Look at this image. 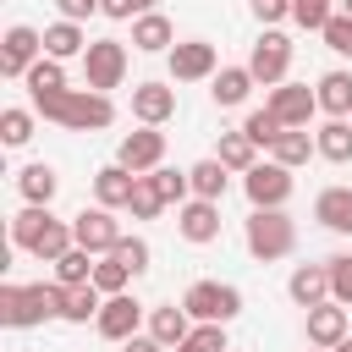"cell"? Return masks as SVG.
<instances>
[{
  "label": "cell",
  "instance_id": "cell-1",
  "mask_svg": "<svg viewBox=\"0 0 352 352\" xmlns=\"http://www.w3.org/2000/svg\"><path fill=\"white\" fill-rule=\"evenodd\" d=\"M33 110L66 132H104L116 121V104L110 94H94V88H55V94H38Z\"/></svg>",
  "mask_w": 352,
  "mask_h": 352
},
{
  "label": "cell",
  "instance_id": "cell-2",
  "mask_svg": "<svg viewBox=\"0 0 352 352\" xmlns=\"http://www.w3.org/2000/svg\"><path fill=\"white\" fill-rule=\"evenodd\" d=\"M60 308H66V286L60 280H33V286L6 280L0 286V324H11V330H33L44 319H60Z\"/></svg>",
  "mask_w": 352,
  "mask_h": 352
},
{
  "label": "cell",
  "instance_id": "cell-3",
  "mask_svg": "<svg viewBox=\"0 0 352 352\" xmlns=\"http://www.w3.org/2000/svg\"><path fill=\"white\" fill-rule=\"evenodd\" d=\"M242 242H248V253L258 264H275V258H286L297 248V226H292L286 209H253L242 220Z\"/></svg>",
  "mask_w": 352,
  "mask_h": 352
},
{
  "label": "cell",
  "instance_id": "cell-4",
  "mask_svg": "<svg viewBox=\"0 0 352 352\" xmlns=\"http://www.w3.org/2000/svg\"><path fill=\"white\" fill-rule=\"evenodd\" d=\"M182 308L192 314V324H231L242 314V292L231 280H192L182 292Z\"/></svg>",
  "mask_w": 352,
  "mask_h": 352
},
{
  "label": "cell",
  "instance_id": "cell-5",
  "mask_svg": "<svg viewBox=\"0 0 352 352\" xmlns=\"http://www.w3.org/2000/svg\"><path fill=\"white\" fill-rule=\"evenodd\" d=\"M248 72H253V82L280 88L286 72H292V38H286L280 28H264V33L253 38V50H248Z\"/></svg>",
  "mask_w": 352,
  "mask_h": 352
},
{
  "label": "cell",
  "instance_id": "cell-6",
  "mask_svg": "<svg viewBox=\"0 0 352 352\" xmlns=\"http://www.w3.org/2000/svg\"><path fill=\"white\" fill-rule=\"evenodd\" d=\"M126 82V44L121 38H94L88 55H82V88L94 94H110Z\"/></svg>",
  "mask_w": 352,
  "mask_h": 352
},
{
  "label": "cell",
  "instance_id": "cell-7",
  "mask_svg": "<svg viewBox=\"0 0 352 352\" xmlns=\"http://www.w3.org/2000/svg\"><path fill=\"white\" fill-rule=\"evenodd\" d=\"M72 236H77V248H88L94 258H104V253H116V242H121L126 231H121L116 209L94 204V209H77V214H72Z\"/></svg>",
  "mask_w": 352,
  "mask_h": 352
},
{
  "label": "cell",
  "instance_id": "cell-8",
  "mask_svg": "<svg viewBox=\"0 0 352 352\" xmlns=\"http://www.w3.org/2000/svg\"><path fill=\"white\" fill-rule=\"evenodd\" d=\"M38 60H44V33L28 22H11L0 38V77H28Z\"/></svg>",
  "mask_w": 352,
  "mask_h": 352
},
{
  "label": "cell",
  "instance_id": "cell-9",
  "mask_svg": "<svg viewBox=\"0 0 352 352\" xmlns=\"http://www.w3.org/2000/svg\"><path fill=\"white\" fill-rule=\"evenodd\" d=\"M242 192H248L253 209H286V198H292V170L275 165V160H258V165L242 176Z\"/></svg>",
  "mask_w": 352,
  "mask_h": 352
},
{
  "label": "cell",
  "instance_id": "cell-10",
  "mask_svg": "<svg viewBox=\"0 0 352 352\" xmlns=\"http://www.w3.org/2000/svg\"><path fill=\"white\" fill-rule=\"evenodd\" d=\"M165 60H170V82H204L220 72V50L209 38H176V50Z\"/></svg>",
  "mask_w": 352,
  "mask_h": 352
},
{
  "label": "cell",
  "instance_id": "cell-11",
  "mask_svg": "<svg viewBox=\"0 0 352 352\" xmlns=\"http://www.w3.org/2000/svg\"><path fill=\"white\" fill-rule=\"evenodd\" d=\"M116 165H126L132 176L160 170V165H165V132H160V126H138V132H126V138L116 143Z\"/></svg>",
  "mask_w": 352,
  "mask_h": 352
},
{
  "label": "cell",
  "instance_id": "cell-12",
  "mask_svg": "<svg viewBox=\"0 0 352 352\" xmlns=\"http://www.w3.org/2000/svg\"><path fill=\"white\" fill-rule=\"evenodd\" d=\"M143 319H148V308H143V302H138L132 292H116V297H104V308H99L94 330H99L104 341H132Z\"/></svg>",
  "mask_w": 352,
  "mask_h": 352
},
{
  "label": "cell",
  "instance_id": "cell-13",
  "mask_svg": "<svg viewBox=\"0 0 352 352\" xmlns=\"http://www.w3.org/2000/svg\"><path fill=\"white\" fill-rule=\"evenodd\" d=\"M264 104L280 116V126H308V121L319 116V94H314L308 82H280V88H270Z\"/></svg>",
  "mask_w": 352,
  "mask_h": 352
},
{
  "label": "cell",
  "instance_id": "cell-14",
  "mask_svg": "<svg viewBox=\"0 0 352 352\" xmlns=\"http://www.w3.org/2000/svg\"><path fill=\"white\" fill-rule=\"evenodd\" d=\"M176 231H182V242L209 248V242L220 236V204H209V198H187V204L176 209Z\"/></svg>",
  "mask_w": 352,
  "mask_h": 352
},
{
  "label": "cell",
  "instance_id": "cell-15",
  "mask_svg": "<svg viewBox=\"0 0 352 352\" xmlns=\"http://www.w3.org/2000/svg\"><path fill=\"white\" fill-rule=\"evenodd\" d=\"M132 116H138V126H165L170 116H176V88L170 82H138L132 88Z\"/></svg>",
  "mask_w": 352,
  "mask_h": 352
},
{
  "label": "cell",
  "instance_id": "cell-16",
  "mask_svg": "<svg viewBox=\"0 0 352 352\" xmlns=\"http://www.w3.org/2000/svg\"><path fill=\"white\" fill-rule=\"evenodd\" d=\"M302 330H308V346L336 352V346L346 341V308H341V302H319V308L302 314Z\"/></svg>",
  "mask_w": 352,
  "mask_h": 352
},
{
  "label": "cell",
  "instance_id": "cell-17",
  "mask_svg": "<svg viewBox=\"0 0 352 352\" xmlns=\"http://www.w3.org/2000/svg\"><path fill=\"white\" fill-rule=\"evenodd\" d=\"M314 94H319V110H324L330 121H352V72H346V66H330V72L314 82Z\"/></svg>",
  "mask_w": 352,
  "mask_h": 352
},
{
  "label": "cell",
  "instance_id": "cell-18",
  "mask_svg": "<svg viewBox=\"0 0 352 352\" xmlns=\"http://www.w3.org/2000/svg\"><path fill=\"white\" fill-rule=\"evenodd\" d=\"M258 82H253V72H248V60L242 66H220L214 77H209V99L220 104V110H236V104H248V94H253Z\"/></svg>",
  "mask_w": 352,
  "mask_h": 352
},
{
  "label": "cell",
  "instance_id": "cell-19",
  "mask_svg": "<svg viewBox=\"0 0 352 352\" xmlns=\"http://www.w3.org/2000/svg\"><path fill=\"white\" fill-rule=\"evenodd\" d=\"M132 192H138V176H132L126 165H99V170H94V204H104V209H126Z\"/></svg>",
  "mask_w": 352,
  "mask_h": 352
},
{
  "label": "cell",
  "instance_id": "cell-20",
  "mask_svg": "<svg viewBox=\"0 0 352 352\" xmlns=\"http://www.w3.org/2000/svg\"><path fill=\"white\" fill-rule=\"evenodd\" d=\"M286 292H292V302L308 314V308L330 302V270H324V264H297L292 280H286Z\"/></svg>",
  "mask_w": 352,
  "mask_h": 352
},
{
  "label": "cell",
  "instance_id": "cell-21",
  "mask_svg": "<svg viewBox=\"0 0 352 352\" xmlns=\"http://www.w3.org/2000/svg\"><path fill=\"white\" fill-rule=\"evenodd\" d=\"M148 336L176 352V346L192 336V314H187L182 302H160V308H148Z\"/></svg>",
  "mask_w": 352,
  "mask_h": 352
},
{
  "label": "cell",
  "instance_id": "cell-22",
  "mask_svg": "<svg viewBox=\"0 0 352 352\" xmlns=\"http://www.w3.org/2000/svg\"><path fill=\"white\" fill-rule=\"evenodd\" d=\"M132 50H143V55H170V50H176V28H170V16H165V11L138 16V22H132Z\"/></svg>",
  "mask_w": 352,
  "mask_h": 352
},
{
  "label": "cell",
  "instance_id": "cell-23",
  "mask_svg": "<svg viewBox=\"0 0 352 352\" xmlns=\"http://www.w3.org/2000/svg\"><path fill=\"white\" fill-rule=\"evenodd\" d=\"M88 44H94V38L82 33V22H66V16H60V22L44 28V55H50V60H82Z\"/></svg>",
  "mask_w": 352,
  "mask_h": 352
},
{
  "label": "cell",
  "instance_id": "cell-24",
  "mask_svg": "<svg viewBox=\"0 0 352 352\" xmlns=\"http://www.w3.org/2000/svg\"><path fill=\"white\" fill-rule=\"evenodd\" d=\"M16 192H22V204H38V209H50V204H55V192H60V176H55V165H44V160L22 165V170H16Z\"/></svg>",
  "mask_w": 352,
  "mask_h": 352
},
{
  "label": "cell",
  "instance_id": "cell-25",
  "mask_svg": "<svg viewBox=\"0 0 352 352\" xmlns=\"http://www.w3.org/2000/svg\"><path fill=\"white\" fill-rule=\"evenodd\" d=\"M314 220L336 236H352V187H324L314 198Z\"/></svg>",
  "mask_w": 352,
  "mask_h": 352
},
{
  "label": "cell",
  "instance_id": "cell-26",
  "mask_svg": "<svg viewBox=\"0 0 352 352\" xmlns=\"http://www.w3.org/2000/svg\"><path fill=\"white\" fill-rule=\"evenodd\" d=\"M314 154H319V143H314V132H308V126H286V132L275 138V148H270V160H275V165H286V170L308 165Z\"/></svg>",
  "mask_w": 352,
  "mask_h": 352
},
{
  "label": "cell",
  "instance_id": "cell-27",
  "mask_svg": "<svg viewBox=\"0 0 352 352\" xmlns=\"http://www.w3.org/2000/svg\"><path fill=\"white\" fill-rule=\"evenodd\" d=\"M214 160L226 165V170H236V176H248L253 165H258V143L236 126V132H220V148H214Z\"/></svg>",
  "mask_w": 352,
  "mask_h": 352
},
{
  "label": "cell",
  "instance_id": "cell-28",
  "mask_svg": "<svg viewBox=\"0 0 352 352\" xmlns=\"http://www.w3.org/2000/svg\"><path fill=\"white\" fill-rule=\"evenodd\" d=\"M187 176H192V198H209V204H220L226 192H231V170L209 154V160H198V165H187Z\"/></svg>",
  "mask_w": 352,
  "mask_h": 352
},
{
  "label": "cell",
  "instance_id": "cell-29",
  "mask_svg": "<svg viewBox=\"0 0 352 352\" xmlns=\"http://www.w3.org/2000/svg\"><path fill=\"white\" fill-rule=\"evenodd\" d=\"M50 220H55L50 209H38V204H22V209L11 214V248H16V253H28V248H33V242L50 231Z\"/></svg>",
  "mask_w": 352,
  "mask_h": 352
},
{
  "label": "cell",
  "instance_id": "cell-30",
  "mask_svg": "<svg viewBox=\"0 0 352 352\" xmlns=\"http://www.w3.org/2000/svg\"><path fill=\"white\" fill-rule=\"evenodd\" d=\"M314 143H319V160L352 165V121H324V126L314 132Z\"/></svg>",
  "mask_w": 352,
  "mask_h": 352
},
{
  "label": "cell",
  "instance_id": "cell-31",
  "mask_svg": "<svg viewBox=\"0 0 352 352\" xmlns=\"http://www.w3.org/2000/svg\"><path fill=\"white\" fill-rule=\"evenodd\" d=\"M33 121H38V110L6 104V110H0V143H6V148H28V143H33Z\"/></svg>",
  "mask_w": 352,
  "mask_h": 352
},
{
  "label": "cell",
  "instance_id": "cell-32",
  "mask_svg": "<svg viewBox=\"0 0 352 352\" xmlns=\"http://www.w3.org/2000/svg\"><path fill=\"white\" fill-rule=\"evenodd\" d=\"M99 308H104V292H99V286H66L60 319H66V324H88V319H99Z\"/></svg>",
  "mask_w": 352,
  "mask_h": 352
},
{
  "label": "cell",
  "instance_id": "cell-33",
  "mask_svg": "<svg viewBox=\"0 0 352 352\" xmlns=\"http://www.w3.org/2000/svg\"><path fill=\"white\" fill-rule=\"evenodd\" d=\"M94 264H99V258H94L88 248H72L66 258H55V280H60V286H94Z\"/></svg>",
  "mask_w": 352,
  "mask_h": 352
},
{
  "label": "cell",
  "instance_id": "cell-34",
  "mask_svg": "<svg viewBox=\"0 0 352 352\" xmlns=\"http://www.w3.org/2000/svg\"><path fill=\"white\" fill-rule=\"evenodd\" d=\"M242 132H248V138H253L258 148H275V138H280L286 126H280V116H275L270 104H258V110H248V121H242Z\"/></svg>",
  "mask_w": 352,
  "mask_h": 352
},
{
  "label": "cell",
  "instance_id": "cell-35",
  "mask_svg": "<svg viewBox=\"0 0 352 352\" xmlns=\"http://www.w3.org/2000/svg\"><path fill=\"white\" fill-rule=\"evenodd\" d=\"M22 82H28V94H33V99H38V94H55V88H66V60H50V55H44Z\"/></svg>",
  "mask_w": 352,
  "mask_h": 352
},
{
  "label": "cell",
  "instance_id": "cell-36",
  "mask_svg": "<svg viewBox=\"0 0 352 352\" xmlns=\"http://www.w3.org/2000/svg\"><path fill=\"white\" fill-rule=\"evenodd\" d=\"M148 176H154V187H160V198H165V204H176V209H182V204L192 198V176H187V170L160 165V170H148Z\"/></svg>",
  "mask_w": 352,
  "mask_h": 352
},
{
  "label": "cell",
  "instance_id": "cell-37",
  "mask_svg": "<svg viewBox=\"0 0 352 352\" xmlns=\"http://www.w3.org/2000/svg\"><path fill=\"white\" fill-rule=\"evenodd\" d=\"M94 286H99L104 297H116V292H126V286H132V270H126L116 253H104V258L94 264Z\"/></svg>",
  "mask_w": 352,
  "mask_h": 352
},
{
  "label": "cell",
  "instance_id": "cell-38",
  "mask_svg": "<svg viewBox=\"0 0 352 352\" xmlns=\"http://www.w3.org/2000/svg\"><path fill=\"white\" fill-rule=\"evenodd\" d=\"M330 16H336V0H292V22L308 33H324Z\"/></svg>",
  "mask_w": 352,
  "mask_h": 352
},
{
  "label": "cell",
  "instance_id": "cell-39",
  "mask_svg": "<svg viewBox=\"0 0 352 352\" xmlns=\"http://www.w3.org/2000/svg\"><path fill=\"white\" fill-rule=\"evenodd\" d=\"M324 270H330V302L352 308V253H336V258H324Z\"/></svg>",
  "mask_w": 352,
  "mask_h": 352
},
{
  "label": "cell",
  "instance_id": "cell-40",
  "mask_svg": "<svg viewBox=\"0 0 352 352\" xmlns=\"http://www.w3.org/2000/svg\"><path fill=\"white\" fill-rule=\"evenodd\" d=\"M176 352H231V341H226V324H192V336H187Z\"/></svg>",
  "mask_w": 352,
  "mask_h": 352
},
{
  "label": "cell",
  "instance_id": "cell-41",
  "mask_svg": "<svg viewBox=\"0 0 352 352\" xmlns=\"http://www.w3.org/2000/svg\"><path fill=\"white\" fill-rule=\"evenodd\" d=\"M132 220H154L160 209H165V198H160V187H154V176H138V192H132Z\"/></svg>",
  "mask_w": 352,
  "mask_h": 352
},
{
  "label": "cell",
  "instance_id": "cell-42",
  "mask_svg": "<svg viewBox=\"0 0 352 352\" xmlns=\"http://www.w3.org/2000/svg\"><path fill=\"white\" fill-rule=\"evenodd\" d=\"M116 258H121V264L132 270V280H138V275L148 270V258H154V253H148V242H143V236H121V242H116Z\"/></svg>",
  "mask_w": 352,
  "mask_h": 352
},
{
  "label": "cell",
  "instance_id": "cell-43",
  "mask_svg": "<svg viewBox=\"0 0 352 352\" xmlns=\"http://www.w3.org/2000/svg\"><path fill=\"white\" fill-rule=\"evenodd\" d=\"M319 38H324V50H336V55H346V60H352V16H341V11H336V16L324 22V33H319Z\"/></svg>",
  "mask_w": 352,
  "mask_h": 352
},
{
  "label": "cell",
  "instance_id": "cell-44",
  "mask_svg": "<svg viewBox=\"0 0 352 352\" xmlns=\"http://www.w3.org/2000/svg\"><path fill=\"white\" fill-rule=\"evenodd\" d=\"M248 11H253L264 28H280V22L292 16V0H248Z\"/></svg>",
  "mask_w": 352,
  "mask_h": 352
},
{
  "label": "cell",
  "instance_id": "cell-45",
  "mask_svg": "<svg viewBox=\"0 0 352 352\" xmlns=\"http://www.w3.org/2000/svg\"><path fill=\"white\" fill-rule=\"evenodd\" d=\"M55 6H60L66 22H88L94 11H104V0H55Z\"/></svg>",
  "mask_w": 352,
  "mask_h": 352
},
{
  "label": "cell",
  "instance_id": "cell-46",
  "mask_svg": "<svg viewBox=\"0 0 352 352\" xmlns=\"http://www.w3.org/2000/svg\"><path fill=\"white\" fill-rule=\"evenodd\" d=\"M104 16L110 22H138V0H104Z\"/></svg>",
  "mask_w": 352,
  "mask_h": 352
},
{
  "label": "cell",
  "instance_id": "cell-47",
  "mask_svg": "<svg viewBox=\"0 0 352 352\" xmlns=\"http://www.w3.org/2000/svg\"><path fill=\"white\" fill-rule=\"evenodd\" d=\"M121 352H170V346H160V341H154V336L143 330V336H132V341H121Z\"/></svg>",
  "mask_w": 352,
  "mask_h": 352
},
{
  "label": "cell",
  "instance_id": "cell-48",
  "mask_svg": "<svg viewBox=\"0 0 352 352\" xmlns=\"http://www.w3.org/2000/svg\"><path fill=\"white\" fill-rule=\"evenodd\" d=\"M148 11H160V0H138V16H148Z\"/></svg>",
  "mask_w": 352,
  "mask_h": 352
},
{
  "label": "cell",
  "instance_id": "cell-49",
  "mask_svg": "<svg viewBox=\"0 0 352 352\" xmlns=\"http://www.w3.org/2000/svg\"><path fill=\"white\" fill-rule=\"evenodd\" d=\"M336 11H341V16H352V0H336Z\"/></svg>",
  "mask_w": 352,
  "mask_h": 352
},
{
  "label": "cell",
  "instance_id": "cell-50",
  "mask_svg": "<svg viewBox=\"0 0 352 352\" xmlns=\"http://www.w3.org/2000/svg\"><path fill=\"white\" fill-rule=\"evenodd\" d=\"M336 352H352V336H346V341H341V346H336Z\"/></svg>",
  "mask_w": 352,
  "mask_h": 352
},
{
  "label": "cell",
  "instance_id": "cell-51",
  "mask_svg": "<svg viewBox=\"0 0 352 352\" xmlns=\"http://www.w3.org/2000/svg\"><path fill=\"white\" fill-rule=\"evenodd\" d=\"M308 352H324V346H308Z\"/></svg>",
  "mask_w": 352,
  "mask_h": 352
}]
</instances>
